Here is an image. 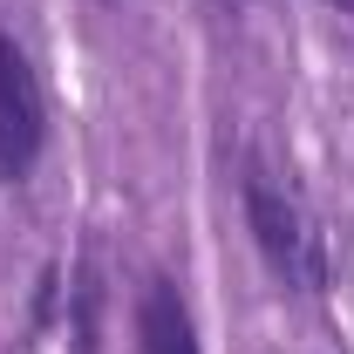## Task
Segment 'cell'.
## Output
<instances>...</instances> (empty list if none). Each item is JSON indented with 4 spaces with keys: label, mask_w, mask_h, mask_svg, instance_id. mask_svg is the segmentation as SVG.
<instances>
[{
    "label": "cell",
    "mask_w": 354,
    "mask_h": 354,
    "mask_svg": "<svg viewBox=\"0 0 354 354\" xmlns=\"http://www.w3.org/2000/svg\"><path fill=\"white\" fill-rule=\"evenodd\" d=\"M143 354H198L191 307L177 300L171 279H150V286H143Z\"/></svg>",
    "instance_id": "3"
},
{
    "label": "cell",
    "mask_w": 354,
    "mask_h": 354,
    "mask_svg": "<svg viewBox=\"0 0 354 354\" xmlns=\"http://www.w3.org/2000/svg\"><path fill=\"white\" fill-rule=\"evenodd\" d=\"M41 157V82L28 68V55L0 28V171H28Z\"/></svg>",
    "instance_id": "2"
},
{
    "label": "cell",
    "mask_w": 354,
    "mask_h": 354,
    "mask_svg": "<svg viewBox=\"0 0 354 354\" xmlns=\"http://www.w3.org/2000/svg\"><path fill=\"white\" fill-rule=\"evenodd\" d=\"M245 218L259 232V252L272 259L279 279H293V286H313L320 279V259H313V232L300 218V205L272 184V177H245Z\"/></svg>",
    "instance_id": "1"
}]
</instances>
